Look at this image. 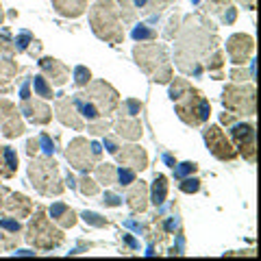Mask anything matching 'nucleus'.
Here are the masks:
<instances>
[{
    "label": "nucleus",
    "instance_id": "b1692460",
    "mask_svg": "<svg viewBox=\"0 0 261 261\" xmlns=\"http://www.w3.org/2000/svg\"><path fill=\"white\" fill-rule=\"evenodd\" d=\"M89 81H92V72H89L85 65H79V68L74 70V83L79 85V87H83V85H87Z\"/></svg>",
    "mask_w": 261,
    "mask_h": 261
},
{
    "label": "nucleus",
    "instance_id": "4be33fe9",
    "mask_svg": "<svg viewBox=\"0 0 261 261\" xmlns=\"http://www.w3.org/2000/svg\"><path fill=\"white\" fill-rule=\"evenodd\" d=\"M33 89H35V96H42L44 100H50V98L55 96L53 87L48 85V81H46L44 74H37L35 79H33Z\"/></svg>",
    "mask_w": 261,
    "mask_h": 261
},
{
    "label": "nucleus",
    "instance_id": "a211bd4d",
    "mask_svg": "<svg viewBox=\"0 0 261 261\" xmlns=\"http://www.w3.org/2000/svg\"><path fill=\"white\" fill-rule=\"evenodd\" d=\"M15 170H18V154L9 146L0 148V176H11Z\"/></svg>",
    "mask_w": 261,
    "mask_h": 261
},
{
    "label": "nucleus",
    "instance_id": "423d86ee",
    "mask_svg": "<svg viewBox=\"0 0 261 261\" xmlns=\"http://www.w3.org/2000/svg\"><path fill=\"white\" fill-rule=\"evenodd\" d=\"M202 135H205V142L209 146V150L216 154L218 159L222 161H233L235 157H238V150L231 146V142L226 140L224 130L220 126H207L205 130H202Z\"/></svg>",
    "mask_w": 261,
    "mask_h": 261
},
{
    "label": "nucleus",
    "instance_id": "473e14b6",
    "mask_svg": "<svg viewBox=\"0 0 261 261\" xmlns=\"http://www.w3.org/2000/svg\"><path fill=\"white\" fill-rule=\"evenodd\" d=\"M0 228L11 231V233H18L20 231V222H18V220H11V218H3V220H0Z\"/></svg>",
    "mask_w": 261,
    "mask_h": 261
},
{
    "label": "nucleus",
    "instance_id": "aec40b11",
    "mask_svg": "<svg viewBox=\"0 0 261 261\" xmlns=\"http://www.w3.org/2000/svg\"><path fill=\"white\" fill-rule=\"evenodd\" d=\"M168 178L163 174L154 176V183H152V190H150V202L154 207H161L166 202V196H168Z\"/></svg>",
    "mask_w": 261,
    "mask_h": 261
},
{
    "label": "nucleus",
    "instance_id": "2eb2a0df",
    "mask_svg": "<svg viewBox=\"0 0 261 261\" xmlns=\"http://www.w3.org/2000/svg\"><path fill=\"white\" fill-rule=\"evenodd\" d=\"M39 65H42V70L46 72V74L53 76L50 81L55 85H63L65 81H68V70H65V65H61L57 59H42Z\"/></svg>",
    "mask_w": 261,
    "mask_h": 261
},
{
    "label": "nucleus",
    "instance_id": "39448f33",
    "mask_svg": "<svg viewBox=\"0 0 261 261\" xmlns=\"http://www.w3.org/2000/svg\"><path fill=\"white\" fill-rule=\"evenodd\" d=\"M224 107L235 111L238 116H252L255 113V89L252 87H228L222 98Z\"/></svg>",
    "mask_w": 261,
    "mask_h": 261
},
{
    "label": "nucleus",
    "instance_id": "a19ab883",
    "mask_svg": "<svg viewBox=\"0 0 261 261\" xmlns=\"http://www.w3.org/2000/svg\"><path fill=\"white\" fill-rule=\"evenodd\" d=\"M89 148H92V154H94V157H100V144H98V142H92V144H89Z\"/></svg>",
    "mask_w": 261,
    "mask_h": 261
},
{
    "label": "nucleus",
    "instance_id": "c85d7f7f",
    "mask_svg": "<svg viewBox=\"0 0 261 261\" xmlns=\"http://www.w3.org/2000/svg\"><path fill=\"white\" fill-rule=\"evenodd\" d=\"M83 220L87 224H92V226H107V220L100 218L98 214H94V211H85L83 214Z\"/></svg>",
    "mask_w": 261,
    "mask_h": 261
},
{
    "label": "nucleus",
    "instance_id": "37998d69",
    "mask_svg": "<svg viewBox=\"0 0 261 261\" xmlns=\"http://www.w3.org/2000/svg\"><path fill=\"white\" fill-rule=\"evenodd\" d=\"M0 20H3V11H0Z\"/></svg>",
    "mask_w": 261,
    "mask_h": 261
},
{
    "label": "nucleus",
    "instance_id": "ddd939ff",
    "mask_svg": "<svg viewBox=\"0 0 261 261\" xmlns=\"http://www.w3.org/2000/svg\"><path fill=\"white\" fill-rule=\"evenodd\" d=\"M72 105H74V109L81 118H85L87 122H96L98 118H100V111H98L96 105L89 100V98L85 94H76L74 100H72Z\"/></svg>",
    "mask_w": 261,
    "mask_h": 261
},
{
    "label": "nucleus",
    "instance_id": "7c9ffc66",
    "mask_svg": "<svg viewBox=\"0 0 261 261\" xmlns=\"http://www.w3.org/2000/svg\"><path fill=\"white\" fill-rule=\"evenodd\" d=\"M39 146H42V150H44V154H48V157H50V154L55 152V144H53V140H50V137H48L46 133H42V135H39Z\"/></svg>",
    "mask_w": 261,
    "mask_h": 261
},
{
    "label": "nucleus",
    "instance_id": "393cba45",
    "mask_svg": "<svg viewBox=\"0 0 261 261\" xmlns=\"http://www.w3.org/2000/svg\"><path fill=\"white\" fill-rule=\"evenodd\" d=\"M116 176H118V183L124 185V187L130 185V183H135V172H133V170H128V168H118Z\"/></svg>",
    "mask_w": 261,
    "mask_h": 261
},
{
    "label": "nucleus",
    "instance_id": "5701e85b",
    "mask_svg": "<svg viewBox=\"0 0 261 261\" xmlns=\"http://www.w3.org/2000/svg\"><path fill=\"white\" fill-rule=\"evenodd\" d=\"M130 35H133L135 42H144V39H152V37H154V31H152V29H148L146 24H137V27L133 29V33H130Z\"/></svg>",
    "mask_w": 261,
    "mask_h": 261
},
{
    "label": "nucleus",
    "instance_id": "20e7f679",
    "mask_svg": "<svg viewBox=\"0 0 261 261\" xmlns=\"http://www.w3.org/2000/svg\"><path fill=\"white\" fill-rule=\"evenodd\" d=\"M27 240L33 244V246H37L42 250H50V248H57L63 242V235H61V231L53 228L50 222H48L42 214H37L35 220H33L31 226H29Z\"/></svg>",
    "mask_w": 261,
    "mask_h": 261
},
{
    "label": "nucleus",
    "instance_id": "c756f323",
    "mask_svg": "<svg viewBox=\"0 0 261 261\" xmlns=\"http://www.w3.org/2000/svg\"><path fill=\"white\" fill-rule=\"evenodd\" d=\"M113 174H116V170H113L111 166H107V163H105V168H98V178L105 181V185L113 183Z\"/></svg>",
    "mask_w": 261,
    "mask_h": 261
},
{
    "label": "nucleus",
    "instance_id": "a18cd8bd",
    "mask_svg": "<svg viewBox=\"0 0 261 261\" xmlns=\"http://www.w3.org/2000/svg\"><path fill=\"white\" fill-rule=\"evenodd\" d=\"M194 3H198V0H194Z\"/></svg>",
    "mask_w": 261,
    "mask_h": 261
},
{
    "label": "nucleus",
    "instance_id": "79ce46f5",
    "mask_svg": "<svg viewBox=\"0 0 261 261\" xmlns=\"http://www.w3.org/2000/svg\"><path fill=\"white\" fill-rule=\"evenodd\" d=\"M163 159H166V163H168L170 168H174V166H176V163L172 161V157H170V154H166V157H163Z\"/></svg>",
    "mask_w": 261,
    "mask_h": 261
},
{
    "label": "nucleus",
    "instance_id": "f8f14e48",
    "mask_svg": "<svg viewBox=\"0 0 261 261\" xmlns=\"http://www.w3.org/2000/svg\"><path fill=\"white\" fill-rule=\"evenodd\" d=\"M57 13L65 15V18H79L87 9V0H53Z\"/></svg>",
    "mask_w": 261,
    "mask_h": 261
},
{
    "label": "nucleus",
    "instance_id": "c03bdc74",
    "mask_svg": "<svg viewBox=\"0 0 261 261\" xmlns=\"http://www.w3.org/2000/svg\"><path fill=\"white\" fill-rule=\"evenodd\" d=\"M0 202H3V196H0Z\"/></svg>",
    "mask_w": 261,
    "mask_h": 261
},
{
    "label": "nucleus",
    "instance_id": "a878e982",
    "mask_svg": "<svg viewBox=\"0 0 261 261\" xmlns=\"http://www.w3.org/2000/svg\"><path fill=\"white\" fill-rule=\"evenodd\" d=\"M15 72V65L9 61V59H0V83H5V81H9Z\"/></svg>",
    "mask_w": 261,
    "mask_h": 261
},
{
    "label": "nucleus",
    "instance_id": "dca6fc26",
    "mask_svg": "<svg viewBox=\"0 0 261 261\" xmlns=\"http://www.w3.org/2000/svg\"><path fill=\"white\" fill-rule=\"evenodd\" d=\"M57 113H59V120L63 124H70L72 128H83V122L76 118V109H74V105L70 102V98H65V100L57 105Z\"/></svg>",
    "mask_w": 261,
    "mask_h": 261
},
{
    "label": "nucleus",
    "instance_id": "1a4fd4ad",
    "mask_svg": "<svg viewBox=\"0 0 261 261\" xmlns=\"http://www.w3.org/2000/svg\"><path fill=\"white\" fill-rule=\"evenodd\" d=\"M65 154H68V161H72V166L76 170H83V172L92 170V161L96 159L92 154V148L87 146V142L83 137H76V140L70 144V148Z\"/></svg>",
    "mask_w": 261,
    "mask_h": 261
},
{
    "label": "nucleus",
    "instance_id": "2f4dec72",
    "mask_svg": "<svg viewBox=\"0 0 261 261\" xmlns=\"http://www.w3.org/2000/svg\"><path fill=\"white\" fill-rule=\"evenodd\" d=\"M29 44H31V33H29V31H22V33H20V37L15 39V48H18V53L27 50Z\"/></svg>",
    "mask_w": 261,
    "mask_h": 261
},
{
    "label": "nucleus",
    "instance_id": "6e6552de",
    "mask_svg": "<svg viewBox=\"0 0 261 261\" xmlns=\"http://www.w3.org/2000/svg\"><path fill=\"white\" fill-rule=\"evenodd\" d=\"M87 98L96 105L100 113H111L113 109H116V105H118L116 89H113L111 85H107V83H94L92 89H89V96Z\"/></svg>",
    "mask_w": 261,
    "mask_h": 261
},
{
    "label": "nucleus",
    "instance_id": "9d476101",
    "mask_svg": "<svg viewBox=\"0 0 261 261\" xmlns=\"http://www.w3.org/2000/svg\"><path fill=\"white\" fill-rule=\"evenodd\" d=\"M22 111H24V116H27L31 122H35V124H46V122H50V118H53V111L48 109L44 102H35V105H33L31 98H29V100H24Z\"/></svg>",
    "mask_w": 261,
    "mask_h": 261
},
{
    "label": "nucleus",
    "instance_id": "6ab92c4d",
    "mask_svg": "<svg viewBox=\"0 0 261 261\" xmlns=\"http://www.w3.org/2000/svg\"><path fill=\"white\" fill-rule=\"evenodd\" d=\"M50 216L55 222H59L61 226H74V211H72L65 202H55V205L50 207Z\"/></svg>",
    "mask_w": 261,
    "mask_h": 261
},
{
    "label": "nucleus",
    "instance_id": "f3484780",
    "mask_svg": "<svg viewBox=\"0 0 261 261\" xmlns=\"http://www.w3.org/2000/svg\"><path fill=\"white\" fill-rule=\"evenodd\" d=\"M126 200H128V207H130L133 214H137V211H144L146 205H148V202H146V200H148V196H146V185L140 181V185H135L133 190L128 192Z\"/></svg>",
    "mask_w": 261,
    "mask_h": 261
},
{
    "label": "nucleus",
    "instance_id": "ea45409f",
    "mask_svg": "<svg viewBox=\"0 0 261 261\" xmlns=\"http://www.w3.org/2000/svg\"><path fill=\"white\" fill-rule=\"evenodd\" d=\"M105 146H107V150H109L111 154H116V152H118V144H116V142H111V140H105Z\"/></svg>",
    "mask_w": 261,
    "mask_h": 261
},
{
    "label": "nucleus",
    "instance_id": "412c9836",
    "mask_svg": "<svg viewBox=\"0 0 261 261\" xmlns=\"http://www.w3.org/2000/svg\"><path fill=\"white\" fill-rule=\"evenodd\" d=\"M118 135L126 137V140H137L142 135V124L137 120H124L118 124Z\"/></svg>",
    "mask_w": 261,
    "mask_h": 261
},
{
    "label": "nucleus",
    "instance_id": "f704fd0d",
    "mask_svg": "<svg viewBox=\"0 0 261 261\" xmlns=\"http://www.w3.org/2000/svg\"><path fill=\"white\" fill-rule=\"evenodd\" d=\"M102 202L107 207H118V205H122V198H120V196H116V194H111V192H105Z\"/></svg>",
    "mask_w": 261,
    "mask_h": 261
},
{
    "label": "nucleus",
    "instance_id": "0eeeda50",
    "mask_svg": "<svg viewBox=\"0 0 261 261\" xmlns=\"http://www.w3.org/2000/svg\"><path fill=\"white\" fill-rule=\"evenodd\" d=\"M231 137L235 140V144H238V148L244 157L248 161H255V126L238 122V124L231 126Z\"/></svg>",
    "mask_w": 261,
    "mask_h": 261
},
{
    "label": "nucleus",
    "instance_id": "4c0bfd02",
    "mask_svg": "<svg viewBox=\"0 0 261 261\" xmlns=\"http://www.w3.org/2000/svg\"><path fill=\"white\" fill-rule=\"evenodd\" d=\"M20 98H22V102L31 98V94H29V83H24V85H22V89H20Z\"/></svg>",
    "mask_w": 261,
    "mask_h": 261
},
{
    "label": "nucleus",
    "instance_id": "4468645a",
    "mask_svg": "<svg viewBox=\"0 0 261 261\" xmlns=\"http://www.w3.org/2000/svg\"><path fill=\"white\" fill-rule=\"evenodd\" d=\"M226 50H228V55H231V61L233 63H244L246 55L252 50V39L244 35L242 37V46H238L235 37H231V39H228V44H226Z\"/></svg>",
    "mask_w": 261,
    "mask_h": 261
},
{
    "label": "nucleus",
    "instance_id": "f257e3e1",
    "mask_svg": "<svg viewBox=\"0 0 261 261\" xmlns=\"http://www.w3.org/2000/svg\"><path fill=\"white\" fill-rule=\"evenodd\" d=\"M89 20H92L94 33L100 39H105V42H113V44L122 42L124 33H122L116 7H113L111 0H98V3L94 5L92 13H89Z\"/></svg>",
    "mask_w": 261,
    "mask_h": 261
},
{
    "label": "nucleus",
    "instance_id": "58836bf2",
    "mask_svg": "<svg viewBox=\"0 0 261 261\" xmlns=\"http://www.w3.org/2000/svg\"><path fill=\"white\" fill-rule=\"evenodd\" d=\"M176 226H178V220H176V218H170V220H168V222H166V231L170 233V231H174V228H176Z\"/></svg>",
    "mask_w": 261,
    "mask_h": 261
},
{
    "label": "nucleus",
    "instance_id": "c9c22d12",
    "mask_svg": "<svg viewBox=\"0 0 261 261\" xmlns=\"http://www.w3.org/2000/svg\"><path fill=\"white\" fill-rule=\"evenodd\" d=\"M126 109H128V116H137L142 109V102H137V100H126Z\"/></svg>",
    "mask_w": 261,
    "mask_h": 261
},
{
    "label": "nucleus",
    "instance_id": "cd10ccee",
    "mask_svg": "<svg viewBox=\"0 0 261 261\" xmlns=\"http://www.w3.org/2000/svg\"><path fill=\"white\" fill-rule=\"evenodd\" d=\"M178 190L185 192V194H194V192H198L200 190V181L198 178H183V183H178Z\"/></svg>",
    "mask_w": 261,
    "mask_h": 261
},
{
    "label": "nucleus",
    "instance_id": "bb28decb",
    "mask_svg": "<svg viewBox=\"0 0 261 261\" xmlns=\"http://www.w3.org/2000/svg\"><path fill=\"white\" fill-rule=\"evenodd\" d=\"M196 170H198V166H196V163H181V166H176L174 168V176L176 178H185V176H190V174H194Z\"/></svg>",
    "mask_w": 261,
    "mask_h": 261
},
{
    "label": "nucleus",
    "instance_id": "72a5a7b5",
    "mask_svg": "<svg viewBox=\"0 0 261 261\" xmlns=\"http://www.w3.org/2000/svg\"><path fill=\"white\" fill-rule=\"evenodd\" d=\"M83 185H81V190H83V194H87V196H94L96 192H98V187H96V183L92 181V178H87V176H83V181H81Z\"/></svg>",
    "mask_w": 261,
    "mask_h": 261
},
{
    "label": "nucleus",
    "instance_id": "9b49d317",
    "mask_svg": "<svg viewBox=\"0 0 261 261\" xmlns=\"http://www.w3.org/2000/svg\"><path fill=\"white\" fill-rule=\"evenodd\" d=\"M118 159L122 161V166H130L135 170H144L146 168V152L140 148V146H128L124 150H118Z\"/></svg>",
    "mask_w": 261,
    "mask_h": 261
},
{
    "label": "nucleus",
    "instance_id": "7ed1b4c3",
    "mask_svg": "<svg viewBox=\"0 0 261 261\" xmlns=\"http://www.w3.org/2000/svg\"><path fill=\"white\" fill-rule=\"evenodd\" d=\"M29 176L35 190L39 194H46V196H57L63 192V185H61V178H59V170H57V163L55 161H48V159H35L29 168Z\"/></svg>",
    "mask_w": 261,
    "mask_h": 261
},
{
    "label": "nucleus",
    "instance_id": "f03ea898",
    "mask_svg": "<svg viewBox=\"0 0 261 261\" xmlns=\"http://www.w3.org/2000/svg\"><path fill=\"white\" fill-rule=\"evenodd\" d=\"M135 59L142 65V70L146 74H150L152 81H159V83H168L172 72H170L168 65V53L163 46H140L135 48Z\"/></svg>",
    "mask_w": 261,
    "mask_h": 261
},
{
    "label": "nucleus",
    "instance_id": "e433bc0d",
    "mask_svg": "<svg viewBox=\"0 0 261 261\" xmlns=\"http://www.w3.org/2000/svg\"><path fill=\"white\" fill-rule=\"evenodd\" d=\"M133 3H135V7H137V9H150V3H152V0H133Z\"/></svg>",
    "mask_w": 261,
    "mask_h": 261
}]
</instances>
